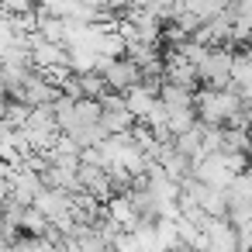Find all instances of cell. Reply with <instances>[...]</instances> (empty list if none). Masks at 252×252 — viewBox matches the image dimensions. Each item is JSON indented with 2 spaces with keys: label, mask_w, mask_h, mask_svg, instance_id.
I'll return each mask as SVG.
<instances>
[{
  "label": "cell",
  "mask_w": 252,
  "mask_h": 252,
  "mask_svg": "<svg viewBox=\"0 0 252 252\" xmlns=\"http://www.w3.org/2000/svg\"><path fill=\"white\" fill-rule=\"evenodd\" d=\"M76 180H80V193H90L94 200H107L111 197V180L104 166L94 162H80L76 166Z\"/></svg>",
  "instance_id": "5b68a950"
},
{
  "label": "cell",
  "mask_w": 252,
  "mask_h": 252,
  "mask_svg": "<svg viewBox=\"0 0 252 252\" xmlns=\"http://www.w3.org/2000/svg\"><path fill=\"white\" fill-rule=\"evenodd\" d=\"M32 207H35V211H42V214H45V221H49V224H56L59 231H66V228L73 224V218H69L73 193H66V190L42 187V190H38V197L32 200Z\"/></svg>",
  "instance_id": "3957f363"
},
{
  "label": "cell",
  "mask_w": 252,
  "mask_h": 252,
  "mask_svg": "<svg viewBox=\"0 0 252 252\" xmlns=\"http://www.w3.org/2000/svg\"><path fill=\"white\" fill-rule=\"evenodd\" d=\"M94 69L104 76V83H107L111 94H125L128 87L138 83V63L128 59V56H97Z\"/></svg>",
  "instance_id": "7a4b0ae2"
},
{
  "label": "cell",
  "mask_w": 252,
  "mask_h": 252,
  "mask_svg": "<svg viewBox=\"0 0 252 252\" xmlns=\"http://www.w3.org/2000/svg\"><path fill=\"white\" fill-rule=\"evenodd\" d=\"M97 104H100V128H104L107 135H121V131H128V128L135 125V118L128 114V107H125V97H121V94L104 90V94L97 97Z\"/></svg>",
  "instance_id": "277c9868"
},
{
  "label": "cell",
  "mask_w": 252,
  "mask_h": 252,
  "mask_svg": "<svg viewBox=\"0 0 252 252\" xmlns=\"http://www.w3.org/2000/svg\"><path fill=\"white\" fill-rule=\"evenodd\" d=\"M249 142H245V128H231V125H221V145L218 152H245Z\"/></svg>",
  "instance_id": "9c48e42d"
},
{
  "label": "cell",
  "mask_w": 252,
  "mask_h": 252,
  "mask_svg": "<svg viewBox=\"0 0 252 252\" xmlns=\"http://www.w3.org/2000/svg\"><path fill=\"white\" fill-rule=\"evenodd\" d=\"M76 83H80V94H83V97H90V100H97V97L107 90V83H104V76H100L97 69L76 73Z\"/></svg>",
  "instance_id": "ba28073f"
},
{
  "label": "cell",
  "mask_w": 252,
  "mask_h": 252,
  "mask_svg": "<svg viewBox=\"0 0 252 252\" xmlns=\"http://www.w3.org/2000/svg\"><path fill=\"white\" fill-rule=\"evenodd\" d=\"M0 11L4 14H28V11H35V0H0Z\"/></svg>",
  "instance_id": "30bf717a"
},
{
  "label": "cell",
  "mask_w": 252,
  "mask_h": 252,
  "mask_svg": "<svg viewBox=\"0 0 252 252\" xmlns=\"http://www.w3.org/2000/svg\"><path fill=\"white\" fill-rule=\"evenodd\" d=\"M121 97H125V107H128V114H131L135 121H142V118L152 111V104L159 100V94H152V90H149V87H142V83L128 87Z\"/></svg>",
  "instance_id": "8992f818"
},
{
  "label": "cell",
  "mask_w": 252,
  "mask_h": 252,
  "mask_svg": "<svg viewBox=\"0 0 252 252\" xmlns=\"http://www.w3.org/2000/svg\"><path fill=\"white\" fill-rule=\"evenodd\" d=\"M0 218H4V207H0Z\"/></svg>",
  "instance_id": "8fae6325"
},
{
  "label": "cell",
  "mask_w": 252,
  "mask_h": 252,
  "mask_svg": "<svg viewBox=\"0 0 252 252\" xmlns=\"http://www.w3.org/2000/svg\"><path fill=\"white\" fill-rule=\"evenodd\" d=\"M18 231H25V235H45L49 231V221H45V214L42 211H35L32 204L21 211V218H18Z\"/></svg>",
  "instance_id": "52a82bcc"
},
{
  "label": "cell",
  "mask_w": 252,
  "mask_h": 252,
  "mask_svg": "<svg viewBox=\"0 0 252 252\" xmlns=\"http://www.w3.org/2000/svg\"><path fill=\"white\" fill-rule=\"evenodd\" d=\"M249 100H242L238 97V90L235 87H224V90H207V87H197L193 90V114H197V121H204V125H228L231 118H235V111L238 107H245Z\"/></svg>",
  "instance_id": "6da1fadb"
}]
</instances>
